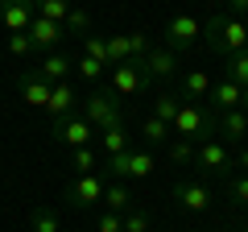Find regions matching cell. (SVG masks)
Here are the masks:
<instances>
[{
    "mask_svg": "<svg viewBox=\"0 0 248 232\" xmlns=\"http://www.w3.org/2000/svg\"><path fill=\"white\" fill-rule=\"evenodd\" d=\"M71 66H75V58L71 54H58V50H50L42 58V66H37V75H42L46 83H62L66 75H71Z\"/></svg>",
    "mask_w": 248,
    "mask_h": 232,
    "instance_id": "18",
    "label": "cell"
},
{
    "mask_svg": "<svg viewBox=\"0 0 248 232\" xmlns=\"http://www.w3.org/2000/svg\"><path fill=\"white\" fill-rule=\"evenodd\" d=\"M99 203H108V212H128V207H133V195H128V187H124V182H112V187H104V199H99Z\"/></svg>",
    "mask_w": 248,
    "mask_h": 232,
    "instance_id": "22",
    "label": "cell"
},
{
    "mask_svg": "<svg viewBox=\"0 0 248 232\" xmlns=\"http://www.w3.org/2000/svg\"><path fill=\"white\" fill-rule=\"evenodd\" d=\"M83 54L108 66V42H104V37H91V33H87V37H83Z\"/></svg>",
    "mask_w": 248,
    "mask_h": 232,
    "instance_id": "35",
    "label": "cell"
},
{
    "mask_svg": "<svg viewBox=\"0 0 248 232\" xmlns=\"http://www.w3.org/2000/svg\"><path fill=\"white\" fill-rule=\"evenodd\" d=\"M99 232H124L120 212H104V215H99Z\"/></svg>",
    "mask_w": 248,
    "mask_h": 232,
    "instance_id": "37",
    "label": "cell"
},
{
    "mask_svg": "<svg viewBox=\"0 0 248 232\" xmlns=\"http://www.w3.org/2000/svg\"><path fill=\"white\" fill-rule=\"evenodd\" d=\"M120 224H124V232H149V215H145L141 207H128V212L120 215Z\"/></svg>",
    "mask_w": 248,
    "mask_h": 232,
    "instance_id": "33",
    "label": "cell"
},
{
    "mask_svg": "<svg viewBox=\"0 0 248 232\" xmlns=\"http://www.w3.org/2000/svg\"><path fill=\"white\" fill-rule=\"evenodd\" d=\"M195 162L203 170H211V174H228L232 170V153H228V145H219V141H199Z\"/></svg>",
    "mask_w": 248,
    "mask_h": 232,
    "instance_id": "12",
    "label": "cell"
},
{
    "mask_svg": "<svg viewBox=\"0 0 248 232\" xmlns=\"http://www.w3.org/2000/svg\"><path fill=\"white\" fill-rule=\"evenodd\" d=\"M199 33H203V21L190 17V13H174V17L166 21V46H170L174 54L190 50V46L199 42Z\"/></svg>",
    "mask_w": 248,
    "mask_h": 232,
    "instance_id": "6",
    "label": "cell"
},
{
    "mask_svg": "<svg viewBox=\"0 0 248 232\" xmlns=\"http://www.w3.org/2000/svg\"><path fill=\"white\" fill-rule=\"evenodd\" d=\"M228 9L236 13V17H244V13H248V0H228Z\"/></svg>",
    "mask_w": 248,
    "mask_h": 232,
    "instance_id": "39",
    "label": "cell"
},
{
    "mask_svg": "<svg viewBox=\"0 0 248 232\" xmlns=\"http://www.w3.org/2000/svg\"><path fill=\"white\" fill-rule=\"evenodd\" d=\"M240 108H244V112H248V87H244V99H240Z\"/></svg>",
    "mask_w": 248,
    "mask_h": 232,
    "instance_id": "40",
    "label": "cell"
},
{
    "mask_svg": "<svg viewBox=\"0 0 248 232\" xmlns=\"http://www.w3.org/2000/svg\"><path fill=\"white\" fill-rule=\"evenodd\" d=\"M75 87L71 79H62V83H50V104H46V112H50V120H62V116H71L75 112Z\"/></svg>",
    "mask_w": 248,
    "mask_h": 232,
    "instance_id": "15",
    "label": "cell"
},
{
    "mask_svg": "<svg viewBox=\"0 0 248 232\" xmlns=\"http://www.w3.org/2000/svg\"><path fill=\"white\" fill-rule=\"evenodd\" d=\"M141 137L149 145H166L170 141V125H166V120H157V116H149V120L141 125Z\"/></svg>",
    "mask_w": 248,
    "mask_h": 232,
    "instance_id": "26",
    "label": "cell"
},
{
    "mask_svg": "<svg viewBox=\"0 0 248 232\" xmlns=\"http://www.w3.org/2000/svg\"><path fill=\"white\" fill-rule=\"evenodd\" d=\"M170 133H178L182 141H215L219 133V112H215L207 99H182L178 116L170 120Z\"/></svg>",
    "mask_w": 248,
    "mask_h": 232,
    "instance_id": "1",
    "label": "cell"
},
{
    "mask_svg": "<svg viewBox=\"0 0 248 232\" xmlns=\"http://www.w3.org/2000/svg\"><path fill=\"white\" fill-rule=\"evenodd\" d=\"M29 42H33V50H54V46L62 42V37H66V29L58 25V21H46V17H33L29 21Z\"/></svg>",
    "mask_w": 248,
    "mask_h": 232,
    "instance_id": "13",
    "label": "cell"
},
{
    "mask_svg": "<svg viewBox=\"0 0 248 232\" xmlns=\"http://www.w3.org/2000/svg\"><path fill=\"white\" fill-rule=\"evenodd\" d=\"M104 42H108V66H120V63H128V37H124V33L104 37Z\"/></svg>",
    "mask_w": 248,
    "mask_h": 232,
    "instance_id": "29",
    "label": "cell"
},
{
    "mask_svg": "<svg viewBox=\"0 0 248 232\" xmlns=\"http://www.w3.org/2000/svg\"><path fill=\"white\" fill-rule=\"evenodd\" d=\"M29 228L33 232H62L58 212H54V207H33V212H29Z\"/></svg>",
    "mask_w": 248,
    "mask_h": 232,
    "instance_id": "24",
    "label": "cell"
},
{
    "mask_svg": "<svg viewBox=\"0 0 248 232\" xmlns=\"http://www.w3.org/2000/svg\"><path fill=\"white\" fill-rule=\"evenodd\" d=\"M95 166H99V149L79 145V149H75V170H79V174H95Z\"/></svg>",
    "mask_w": 248,
    "mask_h": 232,
    "instance_id": "31",
    "label": "cell"
},
{
    "mask_svg": "<svg viewBox=\"0 0 248 232\" xmlns=\"http://www.w3.org/2000/svg\"><path fill=\"white\" fill-rule=\"evenodd\" d=\"M33 21V0H0V25L9 33H25Z\"/></svg>",
    "mask_w": 248,
    "mask_h": 232,
    "instance_id": "9",
    "label": "cell"
},
{
    "mask_svg": "<svg viewBox=\"0 0 248 232\" xmlns=\"http://www.w3.org/2000/svg\"><path fill=\"white\" fill-rule=\"evenodd\" d=\"M228 195L236 207H248V174H232L228 179Z\"/></svg>",
    "mask_w": 248,
    "mask_h": 232,
    "instance_id": "32",
    "label": "cell"
},
{
    "mask_svg": "<svg viewBox=\"0 0 248 232\" xmlns=\"http://www.w3.org/2000/svg\"><path fill=\"white\" fill-rule=\"evenodd\" d=\"M178 108H182V99H178L174 91H161V96L153 99V116H157V120H166V125L178 116Z\"/></svg>",
    "mask_w": 248,
    "mask_h": 232,
    "instance_id": "25",
    "label": "cell"
},
{
    "mask_svg": "<svg viewBox=\"0 0 248 232\" xmlns=\"http://www.w3.org/2000/svg\"><path fill=\"white\" fill-rule=\"evenodd\" d=\"M232 166H240V174H248V145H236V153H232Z\"/></svg>",
    "mask_w": 248,
    "mask_h": 232,
    "instance_id": "38",
    "label": "cell"
},
{
    "mask_svg": "<svg viewBox=\"0 0 248 232\" xmlns=\"http://www.w3.org/2000/svg\"><path fill=\"white\" fill-rule=\"evenodd\" d=\"M108 83H112V96L120 99V96H141L145 87H149V75H145V66L141 63H120V66H112V75H108Z\"/></svg>",
    "mask_w": 248,
    "mask_h": 232,
    "instance_id": "5",
    "label": "cell"
},
{
    "mask_svg": "<svg viewBox=\"0 0 248 232\" xmlns=\"http://www.w3.org/2000/svg\"><path fill=\"white\" fill-rule=\"evenodd\" d=\"M128 37V58H133V63H141L145 54L153 50V42H149V33H124Z\"/></svg>",
    "mask_w": 248,
    "mask_h": 232,
    "instance_id": "34",
    "label": "cell"
},
{
    "mask_svg": "<svg viewBox=\"0 0 248 232\" xmlns=\"http://www.w3.org/2000/svg\"><path fill=\"white\" fill-rule=\"evenodd\" d=\"M207 33V46H211L215 54H236V50H248V25L240 17H223V13H215V17H207L203 25Z\"/></svg>",
    "mask_w": 248,
    "mask_h": 232,
    "instance_id": "2",
    "label": "cell"
},
{
    "mask_svg": "<svg viewBox=\"0 0 248 232\" xmlns=\"http://www.w3.org/2000/svg\"><path fill=\"white\" fill-rule=\"evenodd\" d=\"M75 66H79V75H83L87 83H104V75H108V66L95 63V58H87V54H79V58H75Z\"/></svg>",
    "mask_w": 248,
    "mask_h": 232,
    "instance_id": "28",
    "label": "cell"
},
{
    "mask_svg": "<svg viewBox=\"0 0 248 232\" xmlns=\"http://www.w3.org/2000/svg\"><path fill=\"white\" fill-rule=\"evenodd\" d=\"M54 137H58L62 145H71V149H79V145H91V137H95V129L83 120V112H71V116H62V120H54Z\"/></svg>",
    "mask_w": 248,
    "mask_h": 232,
    "instance_id": "8",
    "label": "cell"
},
{
    "mask_svg": "<svg viewBox=\"0 0 248 232\" xmlns=\"http://www.w3.org/2000/svg\"><path fill=\"white\" fill-rule=\"evenodd\" d=\"M174 203L182 207V212H207L211 207V191L203 187V182H174Z\"/></svg>",
    "mask_w": 248,
    "mask_h": 232,
    "instance_id": "11",
    "label": "cell"
},
{
    "mask_svg": "<svg viewBox=\"0 0 248 232\" xmlns=\"http://www.w3.org/2000/svg\"><path fill=\"white\" fill-rule=\"evenodd\" d=\"M141 66H145V75H149V79H174L178 54L170 50V46H153V50L141 58Z\"/></svg>",
    "mask_w": 248,
    "mask_h": 232,
    "instance_id": "10",
    "label": "cell"
},
{
    "mask_svg": "<svg viewBox=\"0 0 248 232\" xmlns=\"http://www.w3.org/2000/svg\"><path fill=\"white\" fill-rule=\"evenodd\" d=\"M108 174H116V179H149L153 174V158L145 149H124V153H112V158H104Z\"/></svg>",
    "mask_w": 248,
    "mask_h": 232,
    "instance_id": "4",
    "label": "cell"
},
{
    "mask_svg": "<svg viewBox=\"0 0 248 232\" xmlns=\"http://www.w3.org/2000/svg\"><path fill=\"white\" fill-rule=\"evenodd\" d=\"M223 66H228V75H223V79H232V83H240V87H248V50L228 54V58H223Z\"/></svg>",
    "mask_w": 248,
    "mask_h": 232,
    "instance_id": "23",
    "label": "cell"
},
{
    "mask_svg": "<svg viewBox=\"0 0 248 232\" xmlns=\"http://www.w3.org/2000/svg\"><path fill=\"white\" fill-rule=\"evenodd\" d=\"M62 29H66V33H79V37H87V33H91V17L79 9V4H75V9L66 13V21H62Z\"/></svg>",
    "mask_w": 248,
    "mask_h": 232,
    "instance_id": "27",
    "label": "cell"
},
{
    "mask_svg": "<svg viewBox=\"0 0 248 232\" xmlns=\"http://www.w3.org/2000/svg\"><path fill=\"white\" fill-rule=\"evenodd\" d=\"M166 153H170V162H178V166H186V162H195V145H190V141H182V137L166 141Z\"/></svg>",
    "mask_w": 248,
    "mask_h": 232,
    "instance_id": "30",
    "label": "cell"
},
{
    "mask_svg": "<svg viewBox=\"0 0 248 232\" xmlns=\"http://www.w3.org/2000/svg\"><path fill=\"white\" fill-rule=\"evenodd\" d=\"M219 133L228 137V145H240V141L248 137V112H244V108L219 112Z\"/></svg>",
    "mask_w": 248,
    "mask_h": 232,
    "instance_id": "17",
    "label": "cell"
},
{
    "mask_svg": "<svg viewBox=\"0 0 248 232\" xmlns=\"http://www.w3.org/2000/svg\"><path fill=\"white\" fill-rule=\"evenodd\" d=\"M104 187H108V182L99 179V174H79L75 182H66V191H62V195H66V203H71V207L87 212V207H95L99 199H104Z\"/></svg>",
    "mask_w": 248,
    "mask_h": 232,
    "instance_id": "7",
    "label": "cell"
},
{
    "mask_svg": "<svg viewBox=\"0 0 248 232\" xmlns=\"http://www.w3.org/2000/svg\"><path fill=\"white\" fill-rule=\"evenodd\" d=\"M17 91H21V99H25L29 108H46V104H50V83H46L37 71H25V75H21V79H17Z\"/></svg>",
    "mask_w": 248,
    "mask_h": 232,
    "instance_id": "14",
    "label": "cell"
},
{
    "mask_svg": "<svg viewBox=\"0 0 248 232\" xmlns=\"http://www.w3.org/2000/svg\"><path fill=\"white\" fill-rule=\"evenodd\" d=\"M182 99H207L211 96V79H207V71H186L182 75Z\"/></svg>",
    "mask_w": 248,
    "mask_h": 232,
    "instance_id": "20",
    "label": "cell"
},
{
    "mask_svg": "<svg viewBox=\"0 0 248 232\" xmlns=\"http://www.w3.org/2000/svg\"><path fill=\"white\" fill-rule=\"evenodd\" d=\"M83 120H87L91 129H112V125H124L120 120V99L112 96V91H104V87H95L87 99H83Z\"/></svg>",
    "mask_w": 248,
    "mask_h": 232,
    "instance_id": "3",
    "label": "cell"
},
{
    "mask_svg": "<svg viewBox=\"0 0 248 232\" xmlns=\"http://www.w3.org/2000/svg\"><path fill=\"white\" fill-rule=\"evenodd\" d=\"M9 54H13V58H29V54H33L29 33H9Z\"/></svg>",
    "mask_w": 248,
    "mask_h": 232,
    "instance_id": "36",
    "label": "cell"
},
{
    "mask_svg": "<svg viewBox=\"0 0 248 232\" xmlns=\"http://www.w3.org/2000/svg\"><path fill=\"white\" fill-rule=\"evenodd\" d=\"M128 149V129L124 125H112V129H99V153L112 158V153H124Z\"/></svg>",
    "mask_w": 248,
    "mask_h": 232,
    "instance_id": "19",
    "label": "cell"
},
{
    "mask_svg": "<svg viewBox=\"0 0 248 232\" xmlns=\"http://www.w3.org/2000/svg\"><path fill=\"white\" fill-rule=\"evenodd\" d=\"M211 108L215 112H232V108H240V99H244V87L240 83H232V79H219V83H211Z\"/></svg>",
    "mask_w": 248,
    "mask_h": 232,
    "instance_id": "16",
    "label": "cell"
},
{
    "mask_svg": "<svg viewBox=\"0 0 248 232\" xmlns=\"http://www.w3.org/2000/svg\"><path fill=\"white\" fill-rule=\"evenodd\" d=\"M75 9V0H33V17H46V21H66V13Z\"/></svg>",
    "mask_w": 248,
    "mask_h": 232,
    "instance_id": "21",
    "label": "cell"
}]
</instances>
